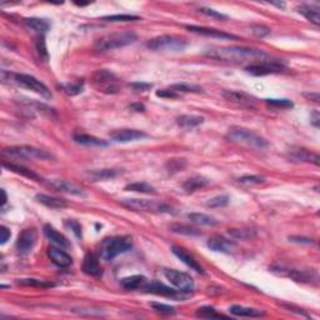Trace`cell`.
Here are the masks:
<instances>
[{"mask_svg":"<svg viewBox=\"0 0 320 320\" xmlns=\"http://www.w3.org/2000/svg\"><path fill=\"white\" fill-rule=\"evenodd\" d=\"M207 56L215 60L228 61V63H243V61H258L265 60L268 54L259 49H251L244 46H230V48H218L205 53Z\"/></svg>","mask_w":320,"mask_h":320,"instance_id":"1","label":"cell"},{"mask_svg":"<svg viewBox=\"0 0 320 320\" xmlns=\"http://www.w3.org/2000/svg\"><path fill=\"white\" fill-rule=\"evenodd\" d=\"M138 37L133 32H120L108 34L105 37L99 38L94 44V48L98 52H108V50H114L118 48L130 45L135 43Z\"/></svg>","mask_w":320,"mask_h":320,"instance_id":"2","label":"cell"},{"mask_svg":"<svg viewBox=\"0 0 320 320\" xmlns=\"http://www.w3.org/2000/svg\"><path fill=\"white\" fill-rule=\"evenodd\" d=\"M228 139L233 143L245 145V147L253 148V149L262 150L268 147V142L263 136L242 127H233L231 129H229Z\"/></svg>","mask_w":320,"mask_h":320,"instance_id":"3","label":"cell"},{"mask_svg":"<svg viewBox=\"0 0 320 320\" xmlns=\"http://www.w3.org/2000/svg\"><path fill=\"white\" fill-rule=\"evenodd\" d=\"M188 41L176 35H160L147 43V48L154 52H182L187 48Z\"/></svg>","mask_w":320,"mask_h":320,"instance_id":"4","label":"cell"},{"mask_svg":"<svg viewBox=\"0 0 320 320\" xmlns=\"http://www.w3.org/2000/svg\"><path fill=\"white\" fill-rule=\"evenodd\" d=\"M121 204L127 207L128 209L135 211H143V213H155V214H169L173 213L170 205L165 204L163 202L147 199H124Z\"/></svg>","mask_w":320,"mask_h":320,"instance_id":"5","label":"cell"},{"mask_svg":"<svg viewBox=\"0 0 320 320\" xmlns=\"http://www.w3.org/2000/svg\"><path fill=\"white\" fill-rule=\"evenodd\" d=\"M4 155L12 156L18 159H38V160H49L53 158L50 153L46 150L39 149V148L30 147V145H19V147L5 148L3 150Z\"/></svg>","mask_w":320,"mask_h":320,"instance_id":"6","label":"cell"},{"mask_svg":"<svg viewBox=\"0 0 320 320\" xmlns=\"http://www.w3.org/2000/svg\"><path fill=\"white\" fill-rule=\"evenodd\" d=\"M9 79H12V83L18 84L20 87L26 88V89L32 90V92L37 93L39 95H41L45 99H52V92L49 88L46 87L45 84L41 83L40 80H38L33 75L28 74H9Z\"/></svg>","mask_w":320,"mask_h":320,"instance_id":"7","label":"cell"},{"mask_svg":"<svg viewBox=\"0 0 320 320\" xmlns=\"http://www.w3.org/2000/svg\"><path fill=\"white\" fill-rule=\"evenodd\" d=\"M133 246L132 238L129 237H115L108 240L105 243L104 250H103V257L105 260H113L120 254H124L129 251Z\"/></svg>","mask_w":320,"mask_h":320,"instance_id":"8","label":"cell"},{"mask_svg":"<svg viewBox=\"0 0 320 320\" xmlns=\"http://www.w3.org/2000/svg\"><path fill=\"white\" fill-rule=\"evenodd\" d=\"M285 64L279 60H263L258 63L250 64L245 68L246 72L255 76H264V75L278 74L285 70Z\"/></svg>","mask_w":320,"mask_h":320,"instance_id":"9","label":"cell"},{"mask_svg":"<svg viewBox=\"0 0 320 320\" xmlns=\"http://www.w3.org/2000/svg\"><path fill=\"white\" fill-rule=\"evenodd\" d=\"M93 83L98 88L99 92L114 94L119 90V79L108 70H98L93 75Z\"/></svg>","mask_w":320,"mask_h":320,"instance_id":"10","label":"cell"},{"mask_svg":"<svg viewBox=\"0 0 320 320\" xmlns=\"http://www.w3.org/2000/svg\"><path fill=\"white\" fill-rule=\"evenodd\" d=\"M164 277L170 284H173L180 291H191L194 289V280L187 273L174 270V269H164Z\"/></svg>","mask_w":320,"mask_h":320,"instance_id":"11","label":"cell"},{"mask_svg":"<svg viewBox=\"0 0 320 320\" xmlns=\"http://www.w3.org/2000/svg\"><path fill=\"white\" fill-rule=\"evenodd\" d=\"M37 231L34 229H24L19 237H18L17 243H15V249L18 253L20 254H28L33 248H34L35 243H37Z\"/></svg>","mask_w":320,"mask_h":320,"instance_id":"12","label":"cell"},{"mask_svg":"<svg viewBox=\"0 0 320 320\" xmlns=\"http://www.w3.org/2000/svg\"><path fill=\"white\" fill-rule=\"evenodd\" d=\"M110 138L115 143H129L147 138V134L135 129H120L113 132Z\"/></svg>","mask_w":320,"mask_h":320,"instance_id":"13","label":"cell"},{"mask_svg":"<svg viewBox=\"0 0 320 320\" xmlns=\"http://www.w3.org/2000/svg\"><path fill=\"white\" fill-rule=\"evenodd\" d=\"M223 96L228 101L235 103V104L238 105H242V107L251 108L254 105V103H255V99H254L253 96H250L249 94H246V93L237 92V90H224V92H223Z\"/></svg>","mask_w":320,"mask_h":320,"instance_id":"14","label":"cell"},{"mask_svg":"<svg viewBox=\"0 0 320 320\" xmlns=\"http://www.w3.org/2000/svg\"><path fill=\"white\" fill-rule=\"evenodd\" d=\"M279 275L283 277H289L291 279H294L295 282H301V283H312V280L317 282L318 277L313 271H305V270H294V269H279Z\"/></svg>","mask_w":320,"mask_h":320,"instance_id":"15","label":"cell"},{"mask_svg":"<svg viewBox=\"0 0 320 320\" xmlns=\"http://www.w3.org/2000/svg\"><path fill=\"white\" fill-rule=\"evenodd\" d=\"M189 32L195 33V34L204 35V37L216 38V39H238V37L233 34H228V33L220 32L218 29H213V28H204V26H196V25H185Z\"/></svg>","mask_w":320,"mask_h":320,"instance_id":"16","label":"cell"},{"mask_svg":"<svg viewBox=\"0 0 320 320\" xmlns=\"http://www.w3.org/2000/svg\"><path fill=\"white\" fill-rule=\"evenodd\" d=\"M207 245L210 250L219 251V253H231V251H234V249L237 248L235 243L225 239L223 237H218V235L211 237L207 243Z\"/></svg>","mask_w":320,"mask_h":320,"instance_id":"17","label":"cell"},{"mask_svg":"<svg viewBox=\"0 0 320 320\" xmlns=\"http://www.w3.org/2000/svg\"><path fill=\"white\" fill-rule=\"evenodd\" d=\"M171 250H173L174 255L182 260V262L184 263L185 265H188L190 269L195 270L196 273L204 274V269H203V266L200 265L199 263L195 260V258H194L193 255H190V254L188 253L187 250H184V249L180 248V246H173V248H171Z\"/></svg>","mask_w":320,"mask_h":320,"instance_id":"18","label":"cell"},{"mask_svg":"<svg viewBox=\"0 0 320 320\" xmlns=\"http://www.w3.org/2000/svg\"><path fill=\"white\" fill-rule=\"evenodd\" d=\"M48 255H49L50 260L54 263L55 265L59 266V268H68L73 264V259L67 251L60 250L58 248H54V246H50L48 249Z\"/></svg>","mask_w":320,"mask_h":320,"instance_id":"19","label":"cell"},{"mask_svg":"<svg viewBox=\"0 0 320 320\" xmlns=\"http://www.w3.org/2000/svg\"><path fill=\"white\" fill-rule=\"evenodd\" d=\"M43 231H44V234H45V237L48 238V239H49L53 244L60 246L61 249H69L70 246H72L70 245L69 240L64 237L63 234L59 233L56 229L53 228L52 225H49V224L44 225Z\"/></svg>","mask_w":320,"mask_h":320,"instance_id":"20","label":"cell"},{"mask_svg":"<svg viewBox=\"0 0 320 320\" xmlns=\"http://www.w3.org/2000/svg\"><path fill=\"white\" fill-rule=\"evenodd\" d=\"M144 290L147 291V293H151V294H156V295H163V297H176L179 291L173 288H169V286H167L165 284L160 283V282H156V280L148 282Z\"/></svg>","mask_w":320,"mask_h":320,"instance_id":"21","label":"cell"},{"mask_svg":"<svg viewBox=\"0 0 320 320\" xmlns=\"http://www.w3.org/2000/svg\"><path fill=\"white\" fill-rule=\"evenodd\" d=\"M52 187L54 188L55 190L60 191V193L70 194V195H78L84 196V190L79 185L74 184L68 180H53Z\"/></svg>","mask_w":320,"mask_h":320,"instance_id":"22","label":"cell"},{"mask_svg":"<svg viewBox=\"0 0 320 320\" xmlns=\"http://www.w3.org/2000/svg\"><path fill=\"white\" fill-rule=\"evenodd\" d=\"M83 270L85 274L92 275V277H99L101 275V266L99 263L98 257L95 254H87L83 262Z\"/></svg>","mask_w":320,"mask_h":320,"instance_id":"23","label":"cell"},{"mask_svg":"<svg viewBox=\"0 0 320 320\" xmlns=\"http://www.w3.org/2000/svg\"><path fill=\"white\" fill-rule=\"evenodd\" d=\"M290 156L299 162L313 163L315 165H319V155L317 153H313L310 150L304 149V148H297V149L290 150Z\"/></svg>","mask_w":320,"mask_h":320,"instance_id":"24","label":"cell"},{"mask_svg":"<svg viewBox=\"0 0 320 320\" xmlns=\"http://www.w3.org/2000/svg\"><path fill=\"white\" fill-rule=\"evenodd\" d=\"M120 284L127 290H140V289L144 290L145 285L148 284V279L143 275H133V277L121 279Z\"/></svg>","mask_w":320,"mask_h":320,"instance_id":"25","label":"cell"},{"mask_svg":"<svg viewBox=\"0 0 320 320\" xmlns=\"http://www.w3.org/2000/svg\"><path fill=\"white\" fill-rule=\"evenodd\" d=\"M73 139H74L75 143H78V144L81 145H87V147H107L108 145V143L104 142L103 139L89 135V134L75 133Z\"/></svg>","mask_w":320,"mask_h":320,"instance_id":"26","label":"cell"},{"mask_svg":"<svg viewBox=\"0 0 320 320\" xmlns=\"http://www.w3.org/2000/svg\"><path fill=\"white\" fill-rule=\"evenodd\" d=\"M35 199L40 203V204L45 205L46 208L50 209H64L68 207L65 200L59 199V198H54V196L50 195H45V194H38V195L35 196Z\"/></svg>","mask_w":320,"mask_h":320,"instance_id":"27","label":"cell"},{"mask_svg":"<svg viewBox=\"0 0 320 320\" xmlns=\"http://www.w3.org/2000/svg\"><path fill=\"white\" fill-rule=\"evenodd\" d=\"M298 12H299L300 14H303L304 17H305L310 23L314 24V25H319L320 24L319 6L303 4V5H300L299 8H298Z\"/></svg>","mask_w":320,"mask_h":320,"instance_id":"28","label":"cell"},{"mask_svg":"<svg viewBox=\"0 0 320 320\" xmlns=\"http://www.w3.org/2000/svg\"><path fill=\"white\" fill-rule=\"evenodd\" d=\"M229 312H230L233 315H235V317H245V318H259L265 314L263 310H258V309H254V308H246V306H242V305H233L230 309H229Z\"/></svg>","mask_w":320,"mask_h":320,"instance_id":"29","label":"cell"},{"mask_svg":"<svg viewBox=\"0 0 320 320\" xmlns=\"http://www.w3.org/2000/svg\"><path fill=\"white\" fill-rule=\"evenodd\" d=\"M24 24L34 32L41 33V34L50 29L49 21L41 19V18H26V19H24Z\"/></svg>","mask_w":320,"mask_h":320,"instance_id":"30","label":"cell"},{"mask_svg":"<svg viewBox=\"0 0 320 320\" xmlns=\"http://www.w3.org/2000/svg\"><path fill=\"white\" fill-rule=\"evenodd\" d=\"M209 184L208 179L203 178V176H193V178L188 179L187 182L183 184L184 190H187L188 193H194V191L199 190L202 188L207 187Z\"/></svg>","mask_w":320,"mask_h":320,"instance_id":"31","label":"cell"},{"mask_svg":"<svg viewBox=\"0 0 320 320\" xmlns=\"http://www.w3.org/2000/svg\"><path fill=\"white\" fill-rule=\"evenodd\" d=\"M204 123V118L198 115H182L178 118V125L185 129H189V128H195L198 125L203 124Z\"/></svg>","mask_w":320,"mask_h":320,"instance_id":"32","label":"cell"},{"mask_svg":"<svg viewBox=\"0 0 320 320\" xmlns=\"http://www.w3.org/2000/svg\"><path fill=\"white\" fill-rule=\"evenodd\" d=\"M188 218L191 220L195 224L199 225H207V226H214V225L218 224V220H215V218L208 215V214H203V213H191L188 215Z\"/></svg>","mask_w":320,"mask_h":320,"instance_id":"33","label":"cell"},{"mask_svg":"<svg viewBox=\"0 0 320 320\" xmlns=\"http://www.w3.org/2000/svg\"><path fill=\"white\" fill-rule=\"evenodd\" d=\"M3 167L6 168V169H9V170L14 171V173L20 174V175L25 176V178L33 179V180H39V175H38V174H35L34 171L29 170V169H26V168L20 167V165L13 164V163H5V162H4Z\"/></svg>","mask_w":320,"mask_h":320,"instance_id":"34","label":"cell"},{"mask_svg":"<svg viewBox=\"0 0 320 320\" xmlns=\"http://www.w3.org/2000/svg\"><path fill=\"white\" fill-rule=\"evenodd\" d=\"M119 174H120V171L116 169H98V170L89 171V175L94 180H107V179L115 178Z\"/></svg>","mask_w":320,"mask_h":320,"instance_id":"35","label":"cell"},{"mask_svg":"<svg viewBox=\"0 0 320 320\" xmlns=\"http://www.w3.org/2000/svg\"><path fill=\"white\" fill-rule=\"evenodd\" d=\"M229 235L234 239L249 240L257 237V231L253 229H229Z\"/></svg>","mask_w":320,"mask_h":320,"instance_id":"36","label":"cell"},{"mask_svg":"<svg viewBox=\"0 0 320 320\" xmlns=\"http://www.w3.org/2000/svg\"><path fill=\"white\" fill-rule=\"evenodd\" d=\"M169 89H171L175 93H202L203 89L199 85L195 84H187V83H180V84H174Z\"/></svg>","mask_w":320,"mask_h":320,"instance_id":"37","label":"cell"},{"mask_svg":"<svg viewBox=\"0 0 320 320\" xmlns=\"http://www.w3.org/2000/svg\"><path fill=\"white\" fill-rule=\"evenodd\" d=\"M125 190L128 191H136V193H145V194H150L154 193L155 189L154 187H151L150 184H147V183H133V184H129L125 187Z\"/></svg>","mask_w":320,"mask_h":320,"instance_id":"38","label":"cell"},{"mask_svg":"<svg viewBox=\"0 0 320 320\" xmlns=\"http://www.w3.org/2000/svg\"><path fill=\"white\" fill-rule=\"evenodd\" d=\"M196 317L204 318V319H213V318H225V315L218 314L215 309L211 308V306H202V308L198 309Z\"/></svg>","mask_w":320,"mask_h":320,"instance_id":"39","label":"cell"},{"mask_svg":"<svg viewBox=\"0 0 320 320\" xmlns=\"http://www.w3.org/2000/svg\"><path fill=\"white\" fill-rule=\"evenodd\" d=\"M139 18L136 15H129V14H116V15H109V17H104L103 20L110 21V23H120V21H134L138 20Z\"/></svg>","mask_w":320,"mask_h":320,"instance_id":"40","label":"cell"},{"mask_svg":"<svg viewBox=\"0 0 320 320\" xmlns=\"http://www.w3.org/2000/svg\"><path fill=\"white\" fill-rule=\"evenodd\" d=\"M18 284L21 285H29V286H39V288H50L54 286L53 283H48L45 280H39V279H20L18 280Z\"/></svg>","mask_w":320,"mask_h":320,"instance_id":"41","label":"cell"},{"mask_svg":"<svg viewBox=\"0 0 320 320\" xmlns=\"http://www.w3.org/2000/svg\"><path fill=\"white\" fill-rule=\"evenodd\" d=\"M229 204V196L228 195H218L213 199L209 200L207 203L208 208H223L225 205Z\"/></svg>","mask_w":320,"mask_h":320,"instance_id":"42","label":"cell"},{"mask_svg":"<svg viewBox=\"0 0 320 320\" xmlns=\"http://www.w3.org/2000/svg\"><path fill=\"white\" fill-rule=\"evenodd\" d=\"M187 165V162H185L184 159H171L169 162L167 163V169L171 173H176V171L183 170Z\"/></svg>","mask_w":320,"mask_h":320,"instance_id":"43","label":"cell"},{"mask_svg":"<svg viewBox=\"0 0 320 320\" xmlns=\"http://www.w3.org/2000/svg\"><path fill=\"white\" fill-rule=\"evenodd\" d=\"M61 89L67 93L68 95H70V96L76 95V94L81 93V90H83V83H79L78 81V83L64 84V85H61Z\"/></svg>","mask_w":320,"mask_h":320,"instance_id":"44","label":"cell"},{"mask_svg":"<svg viewBox=\"0 0 320 320\" xmlns=\"http://www.w3.org/2000/svg\"><path fill=\"white\" fill-rule=\"evenodd\" d=\"M266 104H269L270 107L275 108H293L294 104L291 103L288 99H266L265 100Z\"/></svg>","mask_w":320,"mask_h":320,"instance_id":"45","label":"cell"},{"mask_svg":"<svg viewBox=\"0 0 320 320\" xmlns=\"http://www.w3.org/2000/svg\"><path fill=\"white\" fill-rule=\"evenodd\" d=\"M171 230L179 234H185V235H199L200 234L199 230L189 228V226H185V225H173V226H171Z\"/></svg>","mask_w":320,"mask_h":320,"instance_id":"46","label":"cell"},{"mask_svg":"<svg viewBox=\"0 0 320 320\" xmlns=\"http://www.w3.org/2000/svg\"><path fill=\"white\" fill-rule=\"evenodd\" d=\"M265 180V179L263 178V176H258V175H245L239 178V183L244 185H255V184H260Z\"/></svg>","mask_w":320,"mask_h":320,"instance_id":"47","label":"cell"},{"mask_svg":"<svg viewBox=\"0 0 320 320\" xmlns=\"http://www.w3.org/2000/svg\"><path fill=\"white\" fill-rule=\"evenodd\" d=\"M250 29L251 33L258 38H264L270 34V28H268V26L265 25H259V24H257V25H251Z\"/></svg>","mask_w":320,"mask_h":320,"instance_id":"48","label":"cell"},{"mask_svg":"<svg viewBox=\"0 0 320 320\" xmlns=\"http://www.w3.org/2000/svg\"><path fill=\"white\" fill-rule=\"evenodd\" d=\"M37 50L38 53H39V55H40V58H43L44 60H46L48 59V50H46V45H45V40H44L43 37H39L37 39Z\"/></svg>","mask_w":320,"mask_h":320,"instance_id":"49","label":"cell"},{"mask_svg":"<svg viewBox=\"0 0 320 320\" xmlns=\"http://www.w3.org/2000/svg\"><path fill=\"white\" fill-rule=\"evenodd\" d=\"M151 306L155 309L156 312L163 313V314H175V309L170 305H165V304L162 303H153Z\"/></svg>","mask_w":320,"mask_h":320,"instance_id":"50","label":"cell"},{"mask_svg":"<svg viewBox=\"0 0 320 320\" xmlns=\"http://www.w3.org/2000/svg\"><path fill=\"white\" fill-rule=\"evenodd\" d=\"M199 12L203 13V14L208 15V17H211V18H216V19H226V17H225L224 14H222V13L216 12V10H214V9H210V8H199Z\"/></svg>","mask_w":320,"mask_h":320,"instance_id":"51","label":"cell"},{"mask_svg":"<svg viewBox=\"0 0 320 320\" xmlns=\"http://www.w3.org/2000/svg\"><path fill=\"white\" fill-rule=\"evenodd\" d=\"M65 225H67L68 228H69L76 237L78 238L81 237V226L78 222H75V220H67V222H65Z\"/></svg>","mask_w":320,"mask_h":320,"instance_id":"52","label":"cell"},{"mask_svg":"<svg viewBox=\"0 0 320 320\" xmlns=\"http://www.w3.org/2000/svg\"><path fill=\"white\" fill-rule=\"evenodd\" d=\"M156 95L160 96V98L174 99V98H178V93L173 92L171 89H162L159 90V92H156Z\"/></svg>","mask_w":320,"mask_h":320,"instance_id":"53","label":"cell"},{"mask_svg":"<svg viewBox=\"0 0 320 320\" xmlns=\"http://www.w3.org/2000/svg\"><path fill=\"white\" fill-rule=\"evenodd\" d=\"M0 235H1L0 237V244H5L12 237V233L6 226H0Z\"/></svg>","mask_w":320,"mask_h":320,"instance_id":"54","label":"cell"},{"mask_svg":"<svg viewBox=\"0 0 320 320\" xmlns=\"http://www.w3.org/2000/svg\"><path fill=\"white\" fill-rule=\"evenodd\" d=\"M130 87L133 88L135 92H147V90H149L150 88H151V84H148V83H133L130 84Z\"/></svg>","mask_w":320,"mask_h":320,"instance_id":"55","label":"cell"},{"mask_svg":"<svg viewBox=\"0 0 320 320\" xmlns=\"http://www.w3.org/2000/svg\"><path fill=\"white\" fill-rule=\"evenodd\" d=\"M319 120H320L319 113H318V112L313 113V114H312V120H310V123H312V124L314 125L315 128H319Z\"/></svg>","mask_w":320,"mask_h":320,"instance_id":"56","label":"cell"},{"mask_svg":"<svg viewBox=\"0 0 320 320\" xmlns=\"http://www.w3.org/2000/svg\"><path fill=\"white\" fill-rule=\"evenodd\" d=\"M304 95H305L306 98L314 100L315 103H319V94H318V93H308V94H304Z\"/></svg>","mask_w":320,"mask_h":320,"instance_id":"57","label":"cell"},{"mask_svg":"<svg viewBox=\"0 0 320 320\" xmlns=\"http://www.w3.org/2000/svg\"><path fill=\"white\" fill-rule=\"evenodd\" d=\"M130 109L135 110V112H143L145 109V107L143 104H132L130 105Z\"/></svg>","mask_w":320,"mask_h":320,"instance_id":"58","label":"cell"},{"mask_svg":"<svg viewBox=\"0 0 320 320\" xmlns=\"http://www.w3.org/2000/svg\"><path fill=\"white\" fill-rule=\"evenodd\" d=\"M290 240H291V242H298V243H300V242H301V243H308V244H309V243H313L312 239H300V238H294V237L290 238Z\"/></svg>","mask_w":320,"mask_h":320,"instance_id":"59","label":"cell"},{"mask_svg":"<svg viewBox=\"0 0 320 320\" xmlns=\"http://www.w3.org/2000/svg\"><path fill=\"white\" fill-rule=\"evenodd\" d=\"M1 194H3V207L6 204V200H8V196H6V193L4 189H1Z\"/></svg>","mask_w":320,"mask_h":320,"instance_id":"60","label":"cell"}]
</instances>
